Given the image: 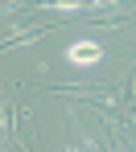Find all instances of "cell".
Returning a JSON list of instances; mask_svg holds the SVG:
<instances>
[{
  "instance_id": "2",
  "label": "cell",
  "mask_w": 136,
  "mask_h": 152,
  "mask_svg": "<svg viewBox=\"0 0 136 152\" xmlns=\"http://www.w3.org/2000/svg\"><path fill=\"white\" fill-rule=\"evenodd\" d=\"M21 12H58V17H79L91 8V0H33V4H17Z\"/></svg>"
},
{
  "instance_id": "1",
  "label": "cell",
  "mask_w": 136,
  "mask_h": 152,
  "mask_svg": "<svg viewBox=\"0 0 136 152\" xmlns=\"http://www.w3.org/2000/svg\"><path fill=\"white\" fill-rule=\"evenodd\" d=\"M103 58H107V45L99 37H79L62 50V62L74 70H95V66H103Z\"/></svg>"
},
{
  "instance_id": "3",
  "label": "cell",
  "mask_w": 136,
  "mask_h": 152,
  "mask_svg": "<svg viewBox=\"0 0 136 152\" xmlns=\"http://www.w3.org/2000/svg\"><path fill=\"white\" fill-rule=\"evenodd\" d=\"M62 152H82V148H79V144H74V148H62Z\"/></svg>"
}]
</instances>
